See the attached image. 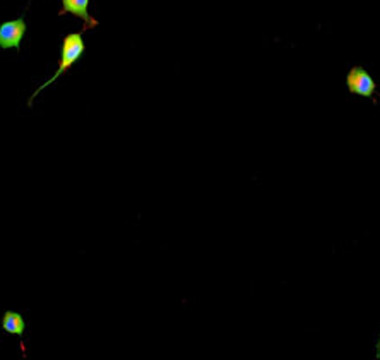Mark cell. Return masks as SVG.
Returning <instances> with one entry per match:
<instances>
[{"label":"cell","mask_w":380,"mask_h":360,"mask_svg":"<svg viewBox=\"0 0 380 360\" xmlns=\"http://www.w3.org/2000/svg\"><path fill=\"white\" fill-rule=\"evenodd\" d=\"M82 54H85V40H82L81 33H71V35H67L66 38H64L62 50H60L59 69L55 71V74H53L48 81H45L43 85H41L40 88H38L35 93L31 94V98H29V101H28L29 107H31L33 100H35L38 94H40L45 88H48V86L53 85V82H55L60 75L66 74V72L69 71L79 59H81Z\"/></svg>","instance_id":"cell-1"},{"label":"cell","mask_w":380,"mask_h":360,"mask_svg":"<svg viewBox=\"0 0 380 360\" xmlns=\"http://www.w3.org/2000/svg\"><path fill=\"white\" fill-rule=\"evenodd\" d=\"M26 33L24 17H17L14 21H6L0 24V48H21V41Z\"/></svg>","instance_id":"cell-2"},{"label":"cell","mask_w":380,"mask_h":360,"mask_svg":"<svg viewBox=\"0 0 380 360\" xmlns=\"http://www.w3.org/2000/svg\"><path fill=\"white\" fill-rule=\"evenodd\" d=\"M346 85H348L349 93L358 94V96L365 98H370L375 91V81L363 67H353V69L348 72Z\"/></svg>","instance_id":"cell-3"},{"label":"cell","mask_w":380,"mask_h":360,"mask_svg":"<svg viewBox=\"0 0 380 360\" xmlns=\"http://www.w3.org/2000/svg\"><path fill=\"white\" fill-rule=\"evenodd\" d=\"M82 19L86 26H96V21L89 14V0H62V13Z\"/></svg>","instance_id":"cell-4"},{"label":"cell","mask_w":380,"mask_h":360,"mask_svg":"<svg viewBox=\"0 0 380 360\" xmlns=\"http://www.w3.org/2000/svg\"><path fill=\"white\" fill-rule=\"evenodd\" d=\"M2 329L3 331L10 333V335L22 336L26 329L24 317H22L19 312H16V310H7L2 317Z\"/></svg>","instance_id":"cell-5"},{"label":"cell","mask_w":380,"mask_h":360,"mask_svg":"<svg viewBox=\"0 0 380 360\" xmlns=\"http://www.w3.org/2000/svg\"><path fill=\"white\" fill-rule=\"evenodd\" d=\"M379 350H380V342H379Z\"/></svg>","instance_id":"cell-6"}]
</instances>
